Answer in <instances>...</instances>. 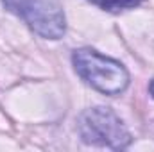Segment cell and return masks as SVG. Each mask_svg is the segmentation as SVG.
I'll return each instance as SVG.
<instances>
[{"label":"cell","mask_w":154,"mask_h":152,"mask_svg":"<svg viewBox=\"0 0 154 152\" xmlns=\"http://www.w3.org/2000/svg\"><path fill=\"white\" fill-rule=\"evenodd\" d=\"M72 63L79 75L93 90L104 95H118L129 84V72L113 57H108L93 48H77Z\"/></svg>","instance_id":"1"},{"label":"cell","mask_w":154,"mask_h":152,"mask_svg":"<svg viewBox=\"0 0 154 152\" xmlns=\"http://www.w3.org/2000/svg\"><path fill=\"white\" fill-rule=\"evenodd\" d=\"M77 129L82 141L88 145L120 150L131 143V132L125 123L111 108L106 106H95L82 111L77 120Z\"/></svg>","instance_id":"2"},{"label":"cell","mask_w":154,"mask_h":152,"mask_svg":"<svg viewBox=\"0 0 154 152\" xmlns=\"http://www.w3.org/2000/svg\"><path fill=\"white\" fill-rule=\"evenodd\" d=\"M16 14H20L41 38L59 39L66 31V20L59 0H18Z\"/></svg>","instance_id":"3"},{"label":"cell","mask_w":154,"mask_h":152,"mask_svg":"<svg viewBox=\"0 0 154 152\" xmlns=\"http://www.w3.org/2000/svg\"><path fill=\"white\" fill-rule=\"evenodd\" d=\"M93 5L100 7L102 11L108 13H120V11H127L133 7H138L143 0H88Z\"/></svg>","instance_id":"4"},{"label":"cell","mask_w":154,"mask_h":152,"mask_svg":"<svg viewBox=\"0 0 154 152\" xmlns=\"http://www.w3.org/2000/svg\"><path fill=\"white\" fill-rule=\"evenodd\" d=\"M2 2H4V5H5L9 11L16 13V2H18V0H2Z\"/></svg>","instance_id":"5"},{"label":"cell","mask_w":154,"mask_h":152,"mask_svg":"<svg viewBox=\"0 0 154 152\" xmlns=\"http://www.w3.org/2000/svg\"><path fill=\"white\" fill-rule=\"evenodd\" d=\"M149 91H151V95H152V99H154V79L151 81V84H149Z\"/></svg>","instance_id":"6"}]
</instances>
